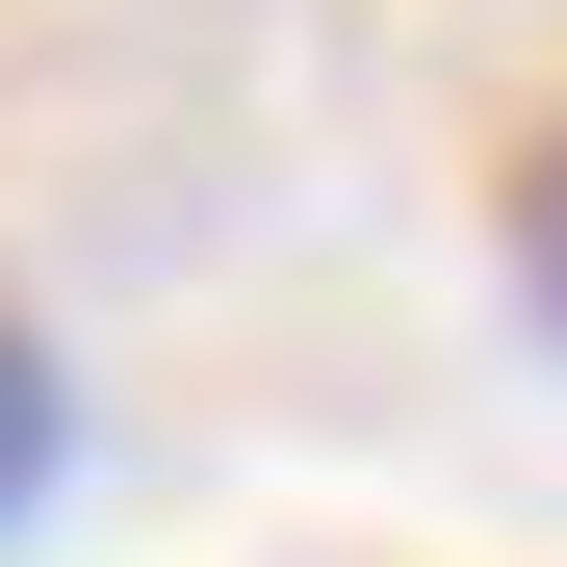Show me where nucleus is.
Listing matches in <instances>:
<instances>
[{
	"label": "nucleus",
	"mask_w": 567,
	"mask_h": 567,
	"mask_svg": "<svg viewBox=\"0 0 567 567\" xmlns=\"http://www.w3.org/2000/svg\"><path fill=\"white\" fill-rule=\"evenodd\" d=\"M52 464H78V361H52V310L0 284V542L52 516Z\"/></svg>",
	"instance_id": "1"
},
{
	"label": "nucleus",
	"mask_w": 567,
	"mask_h": 567,
	"mask_svg": "<svg viewBox=\"0 0 567 567\" xmlns=\"http://www.w3.org/2000/svg\"><path fill=\"white\" fill-rule=\"evenodd\" d=\"M491 258H516V310L567 336V104H542V130H516V181H491Z\"/></svg>",
	"instance_id": "2"
}]
</instances>
